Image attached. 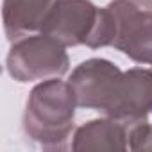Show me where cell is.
I'll return each instance as SVG.
<instances>
[{
  "label": "cell",
  "mask_w": 152,
  "mask_h": 152,
  "mask_svg": "<svg viewBox=\"0 0 152 152\" xmlns=\"http://www.w3.org/2000/svg\"><path fill=\"white\" fill-rule=\"evenodd\" d=\"M120 72L122 70L113 61L104 57H91L75 66L68 83L75 93L77 106L102 113Z\"/></svg>",
  "instance_id": "5b68a950"
},
{
  "label": "cell",
  "mask_w": 152,
  "mask_h": 152,
  "mask_svg": "<svg viewBox=\"0 0 152 152\" xmlns=\"http://www.w3.org/2000/svg\"><path fill=\"white\" fill-rule=\"evenodd\" d=\"M77 99L70 83L59 77L41 81L29 93L23 131L47 150H63L75 131Z\"/></svg>",
  "instance_id": "6da1fadb"
},
{
  "label": "cell",
  "mask_w": 152,
  "mask_h": 152,
  "mask_svg": "<svg viewBox=\"0 0 152 152\" xmlns=\"http://www.w3.org/2000/svg\"><path fill=\"white\" fill-rule=\"evenodd\" d=\"M127 141L131 150H152V124L145 120L131 125Z\"/></svg>",
  "instance_id": "ba28073f"
},
{
  "label": "cell",
  "mask_w": 152,
  "mask_h": 152,
  "mask_svg": "<svg viewBox=\"0 0 152 152\" xmlns=\"http://www.w3.org/2000/svg\"><path fill=\"white\" fill-rule=\"evenodd\" d=\"M54 0H4V32L13 43L23 36L41 31Z\"/></svg>",
  "instance_id": "52a82bcc"
},
{
  "label": "cell",
  "mask_w": 152,
  "mask_h": 152,
  "mask_svg": "<svg viewBox=\"0 0 152 152\" xmlns=\"http://www.w3.org/2000/svg\"><path fill=\"white\" fill-rule=\"evenodd\" d=\"M70 59L66 47L48 34H29L13 41L6 68L18 83L47 81L63 77L68 72Z\"/></svg>",
  "instance_id": "3957f363"
},
{
  "label": "cell",
  "mask_w": 152,
  "mask_h": 152,
  "mask_svg": "<svg viewBox=\"0 0 152 152\" xmlns=\"http://www.w3.org/2000/svg\"><path fill=\"white\" fill-rule=\"evenodd\" d=\"M111 47L138 64L152 66V0H111Z\"/></svg>",
  "instance_id": "277c9868"
},
{
  "label": "cell",
  "mask_w": 152,
  "mask_h": 152,
  "mask_svg": "<svg viewBox=\"0 0 152 152\" xmlns=\"http://www.w3.org/2000/svg\"><path fill=\"white\" fill-rule=\"evenodd\" d=\"M39 32L64 47L86 45L95 50L111 47L113 18L107 7H97L91 0H54Z\"/></svg>",
  "instance_id": "7a4b0ae2"
},
{
  "label": "cell",
  "mask_w": 152,
  "mask_h": 152,
  "mask_svg": "<svg viewBox=\"0 0 152 152\" xmlns=\"http://www.w3.org/2000/svg\"><path fill=\"white\" fill-rule=\"evenodd\" d=\"M72 150H127L129 127L115 118H97L83 124L72 136Z\"/></svg>",
  "instance_id": "8992f818"
}]
</instances>
